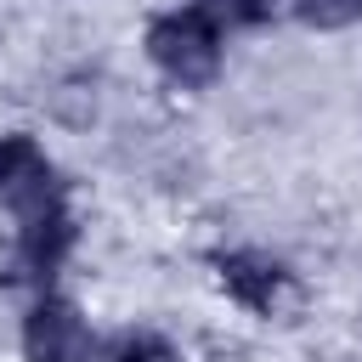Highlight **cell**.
Returning a JSON list of instances; mask_svg holds the SVG:
<instances>
[{"label":"cell","instance_id":"cell-4","mask_svg":"<svg viewBox=\"0 0 362 362\" xmlns=\"http://www.w3.org/2000/svg\"><path fill=\"white\" fill-rule=\"evenodd\" d=\"M23 351H28V362H85V351H90L85 317L68 300H40L23 322Z\"/></svg>","mask_w":362,"mask_h":362},{"label":"cell","instance_id":"cell-8","mask_svg":"<svg viewBox=\"0 0 362 362\" xmlns=\"http://www.w3.org/2000/svg\"><path fill=\"white\" fill-rule=\"evenodd\" d=\"M198 11L209 23H260L272 11V0H198Z\"/></svg>","mask_w":362,"mask_h":362},{"label":"cell","instance_id":"cell-3","mask_svg":"<svg viewBox=\"0 0 362 362\" xmlns=\"http://www.w3.org/2000/svg\"><path fill=\"white\" fill-rule=\"evenodd\" d=\"M215 272H221V288L260 311V317H277L288 300H294V277L272 260V255H255V249H232V255H215Z\"/></svg>","mask_w":362,"mask_h":362},{"label":"cell","instance_id":"cell-1","mask_svg":"<svg viewBox=\"0 0 362 362\" xmlns=\"http://www.w3.org/2000/svg\"><path fill=\"white\" fill-rule=\"evenodd\" d=\"M147 57L175 79V85H209L221 68V34L215 23L192 6V11H164L147 28Z\"/></svg>","mask_w":362,"mask_h":362},{"label":"cell","instance_id":"cell-6","mask_svg":"<svg viewBox=\"0 0 362 362\" xmlns=\"http://www.w3.org/2000/svg\"><path fill=\"white\" fill-rule=\"evenodd\" d=\"M294 11L305 23H317V28H339V23L362 17V0H294Z\"/></svg>","mask_w":362,"mask_h":362},{"label":"cell","instance_id":"cell-5","mask_svg":"<svg viewBox=\"0 0 362 362\" xmlns=\"http://www.w3.org/2000/svg\"><path fill=\"white\" fill-rule=\"evenodd\" d=\"M68 243H74V215H68V204H62V209H45V215H28V221H23L17 260L28 266V277H51V272L62 266Z\"/></svg>","mask_w":362,"mask_h":362},{"label":"cell","instance_id":"cell-2","mask_svg":"<svg viewBox=\"0 0 362 362\" xmlns=\"http://www.w3.org/2000/svg\"><path fill=\"white\" fill-rule=\"evenodd\" d=\"M0 198L17 209V221L62 209V181L34 136H0Z\"/></svg>","mask_w":362,"mask_h":362},{"label":"cell","instance_id":"cell-7","mask_svg":"<svg viewBox=\"0 0 362 362\" xmlns=\"http://www.w3.org/2000/svg\"><path fill=\"white\" fill-rule=\"evenodd\" d=\"M113 362H175V351L158 339V334H124L113 345Z\"/></svg>","mask_w":362,"mask_h":362}]
</instances>
